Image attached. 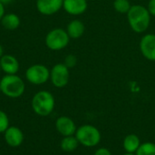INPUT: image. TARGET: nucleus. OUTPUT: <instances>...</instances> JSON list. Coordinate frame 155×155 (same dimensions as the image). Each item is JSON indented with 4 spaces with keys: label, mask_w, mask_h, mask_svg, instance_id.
Returning <instances> with one entry per match:
<instances>
[{
    "label": "nucleus",
    "mask_w": 155,
    "mask_h": 155,
    "mask_svg": "<svg viewBox=\"0 0 155 155\" xmlns=\"http://www.w3.org/2000/svg\"><path fill=\"white\" fill-rule=\"evenodd\" d=\"M127 19L132 30L135 33L141 34L148 29L151 15L147 7L141 5H134L131 6L127 13Z\"/></svg>",
    "instance_id": "1"
},
{
    "label": "nucleus",
    "mask_w": 155,
    "mask_h": 155,
    "mask_svg": "<svg viewBox=\"0 0 155 155\" xmlns=\"http://www.w3.org/2000/svg\"><path fill=\"white\" fill-rule=\"evenodd\" d=\"M0 89L9 98H18L23 95L25 85L21 77L16 74H5L0 80Z\"/></svg>",
    "instance_id": "2"
},
{
    "label": "nucleus",
    "mask_w": 155,
    "mask_h": 155,
    "mask_svg": "<svg viewBox=\"0 0 155 155\" xmlns=\"http://www.w3.org/2000/svg\"><path fill=\"white\" fill-rule=\"evenodd\" d=\"M54 98L48 91H40L36 93L32 99L33 111L40 116L51 114L54 108Z\"/></svg>",
    "instance_id": "3"
},
{
    "label": "nucleus",
    "mask_w": 155,
    "mask_h": 155,
    "mask_svg": "<svg viewBox=\"0 0 155 155\" xmlns=\"http://www.w3.org/2000/svg\"><path fill=\"white\" fill-rule=\"evenodd\" d=\"M75 137L79 143L86 147L96 146L101 141V134L99 130L90 124L79 127L75 132Z\"/></svg>",
    "instance_id": "4"
},
{
    "label": "nucleus",
    "mask_w": 155,
    "mask_h": 155,
    "mask_svg": "<svg viewBox=\"0 0 155 155\" xmlns=\"http://www.w3.org/2000/svg\"><path fill=\"white\" fill-rule=\"evenodd\" d=\"M70 41L66 30L63 28H54L48 32L45 36V45L52 51H59L65 48Z\"/></svg>",
    "instance_id": "5"
},
{
    "label": "nucleus",
    "mask_w": 155,
    "mask_h": 155,
    "mask_svg": "<svg viewBox=\"0 0 155 155\" xmlns=\"http://www.w3.org/2000/svg\"><path fill=\"white\" fill-rule=\"evenodd\" d=\"M25 78L32 84L40 85L50 79V71L44 64H33L25 71Z\"/></svg>",
    "instance_id": "6"
},
{
    "label": "nucleus",
    "mask_w": 155,
    "mask_h": 155,
    "mask_svg": "<svg viewBox=\"0 0 155 155\" xmlns=\"http://www.w3.org/2000/svg\"><path fill=\"white\" fill-rule=\"evenodd\" d=\"M69 68L64 64H56L50 71V79L52 84L57 88L64 87L69 82Z\"/></svg>",
    "instance_id": "7"
},
{
    "label": "nucleus",
    "mask_w": 155,
    "mask_h": 155,
    "mask_svg": "<svg viewBox=\"0 0 155 155\" xmlns=\"http://www.w3.org/2000/svg\"><path fill=\"white\" fill-rule=\"evenodd\" d=\"M64 0H36L37 11L43 15H52L63 8Z\"/></svg>",
    "instance_id": "8"
},
{
    "label": "nucleus",
    "mask_w": 155,
    "mask_h": 155,
    "mask_svg": "<svg viewBox=\"0 0 155 155\" xmlns=\"http://www.w3.org/2000/svg\"><path fill=\"white\" fill-rule=\"evenodd\" d=\"M140 50L142 54L150 61H155V35L148 34L142 37L140 41Z\"/></svg>",
    "instance_id": "9"
},
{
    "label": "nucleus",
    "mask_w": 155,
    "mask_h": 155,
    "mask_svg": "<svg viewBox=\"0 0 155 155\" xmlns=\"http://www.w3.org/2000/svg\"><path fill=\"white\" fill-rule=\"evenodd\" d=\"M55 127L57 132L64 137L74 135L77 130L74 122L67 116L59 117L55 122Z\"/></svg>",
    "instance_id": "10"
},
{
    "label": "nucleus",
    "mask_w": 155,
    "mask_h": 155,
    "mask_svg": "<svg viewBox=\"0 0 155 155\" xmlns=\"http://www.w3.org/2000/svg\"><path fill=\"white\" fill-rule=\"evenodd\" d=\"M5 141L11 147H18L24 141L23 132L16 126H9L4 133Z\"/></svg>",
    "instance_id": "11"
},
{
    "label": "nucleus",
    "mask_w": 155,
    "mask_h": 155,
    "mask_svg": "<svg viewBox=\"0 0 155 155\" xmlns=\"http://www.w3.org/2000/svg\"><path fill=\"white\" fill-rule=\"evenodd\" d=\"M87 0H64L63 8L66 13L72 15L84 14L87 9Z\"/></svg>",
    "instance_id": "12"
},
{
    "label": "nucleus",
    "mask_w": 155,
    "mask_h": 155,
    "mask_svg": "<svg viewBox=\"0 0 155 155\" xmlns=\"http://www.w3.org/2000/svg\"><path fill=\"white\" fill-rule=\"evenodd\" d=\"M0 67L5 74H16L19 71L20 65L18 60L15 56L11 54H4L0 58Z\"/></svg>",
    "instance_id": "13"
},
{
    "label": "nucleus",
    "mask_w": 155,
    "mask_h": 155,
    "mask_svg": "<svg viewBox=\"0 0 155 155\" xmlns=\"http://www.w3.org/2000/svg\"><path fill=\"white\" fill-rule=\"evenodd\" d=\"M85 27L82 21L78 19L72 20L68 25L66 28V32L70 38L72 39H78L81 36H83L84 33Z\"/></svg>",
    "instance_id": "14"
},
{
    "label": "nucleus",
    "mask_w": 155,
    "mask_h": 155,
    "mask_svg": "<svg viewBox=\"0 0 155 155\" xmlns=\"http://www.w3.org/2000/svg\"><path fill=\"white\" fill-rule=\"evenodd\" d=\"M0 22H1L2 26L5 29L9 30V31H13V30L17 29L21 24L20 17L16 14H14V13L5 14Z\"/></svg>",
    "instance_id": "15"
},
{
    "label": "nucleus",
    "mask_w": 155,
    "mask_h": 155,
    "mask_svg": "<svg viewBox=\"0 0 155 155\" xmlns=\"http://www.w3.org/2000/svg\"><path fill=\"white\" fill-rule=\"evenodd\" d=\"M141 145V141L139 137L135 134H129L127 135L124 140V149L128 153H136L138 148Z\"/></svg>",
    "instance_id": "16"
},
{
    "label": "nucleus",
    "mask_w": 155,
    "mask_h": 155,
    "mask_svg": "<svg viewBox=\"0 0 155 155\" xmlns=\"http://www.w3.org/2000/svg\"><path fill=\"white\" fill-rule=\"evenodd\" d=\"M78 144H79V142L75 136H74V135L65 136L61 141V149L64 152L71 153V152H74L77 148Z\"/></svg>",
    "instance_id": "17"
},
{
    "label": "nucleus",
    "mask_w": 155,
    "mask_h": 155,
    "mask_svg": "<svg viewBox=\"0 0 155 155\" xmlns=\"http://www.w3.org/2000/svg\"><path fill=\"white\" fill-rule=\"evenodd\" d=\"M131 6L132 5L129 0H114V10L121 14H127Z\"/></svg>",
    "instance_id": "18"
},
{
    "label": "nucleus",
    "mask_w": 155,
    "mask_h": 155,
    "mask_svg": "<svg viewBox=\"0 0 155 155\" xmlns=\"http://www.w3.org/2000/svg\"><path fill=\"white\" fill-rule=\"evenodd\" d=\"M136 155H155V143H142L136 151Z\"/></svg>",
    "instance_id": "19"
},
{
    "label": "nucleus",
    "mask_w": 155,
    "mask_h": 155,
    "mask_svg": "<svg viewBox=\"0 0 155 155\" xmlns=\"http://www.w3.org/2000/svg\"><path fill=\"white\" fill-rule=\"evenodd\" d=\"M9 127V120L6 114L0 110V134L5 133Z\"/></svg>",
    "instance_id": "20"
},
{
    "label": "nucleus",
    "mask_w": 155,
    "mask_h": 155,
    "mask_svg": "<svg viewBox=\"0 0 155 155\" xmlns=\"http://www.w3.org/2000/svg\"><path fill=\"white\" fill-rule=\"evenodd\" d=\"M76 63H77V58L74 54H68V55H66L65 58H64V65L66 67H68L69 69L74 67L76 65Z\"/></svg>",
    "instance_id": "21"
},
{
    "label": "nucleus",
    "mask_w": 155,
    "mask_h": 155,
    "mask_svg": "<svg viewBox=\"0 0 155 155\" xmlns=\"http://www.w3.org/2000/svg\"><path fill=\"white\" fill-rule=\"evenodd\" d=\"M147 9H148V11H149L151 15L155 16V0H150L149 1Z\"/></svg>",
    "instance_id": "22"
},
{
    "label": "nucleus",
    "mask_w": 155,
    "mask_h": 155,
    "mask_svg": "<svg viewBox=\"0 0 155 155\" xmlns=\"http://www.w3.org/2000/svg\"><path fill=\"white\" fill-rule=\"evenodd\" d=\"M94 155H112L111 152L106 148H100L98 149Z\"/></svg>",
    "instance_id": "23"
},
{
    "label": "nucleus",
    "mask_w": 155,
    "mask_h": 155,
    "mask_svg": "<svg viewBox=\"0 0 155 155\" xmlns=\"http://www.w3.org/2000/svg\"><path fill=\"white\" fill-rule=\"evenodd\" d=\"M5 15V5H3L0 2V21H1V19L3 18V16Z\"/></svg>",
    "instance_id": "24"
},
{
    "label": "nucleus",
    "mask_w": 155,
    "mask_h": 155,
    "mask_svg": "<svg viewBox=\"0 0 155 155\" xmlns=\"http://www.w3.org/2000/svg\"><path fill=\"white\" fill-rule=\"evenodd\" d=\"M14 0H0V2L3 4V5H8L10 3H12Z\"/></svg>",
    "instance_id": "25"
},
{
    "label": "nucleus",
    "mask_w": 155,
    "mask_h": 155,
    "mask_svg": "<svg viewBox=\"0 0 155 155\" xmlns=\"http://www.w3.org/2000/svg\"><path fill=\"white\" fill-rule=\"evenodd\" d=\"M3 55H4V48H3V46L0 45V58H1Z\"/></svg>",
    "instance_id": "26"
},
{
    "label": "nucleus",
    "mask_w": 155,
    "mask_h": 155,
    "mask_svg": "<svg viewBox=\"0 0 155 155\" xmlns=\"http://www.w3.org/2000/svg\"><path fill=\"white\" fill-rule=\"evenodd\" d=\"M124 155H134V153H125V154H124Z\"/></svg>",
    "instance_id": "27"
},
{
    "label": "nucleus",
    "mask_w": 155,
    "mask_h": 155,
    "mask_svg": "<svg viewBox=\"0 0 155 155\" xmlns=\"http://www.w3.org/2000/svg\"><path fill=\"white\" fill-rule=\"evenodd\" d=\"M0 71H1V67H0Z\"/></svg>",
    "instance_id": "28"
},
{
    "label": "nucleus",
    "mask_w": 155,
    "mask_h": 155,
    "mask_svg": "<svg viewBox=\"0 0 155 155\" xmlns=\"http://www.w3.org/2000/svg\"><path fill=\"white\" fill-rule=\"evenodd\" d=\"M0 92H1V89H0Z\"/></svg>",
    "instance_id": "29"
}]
</instances>
